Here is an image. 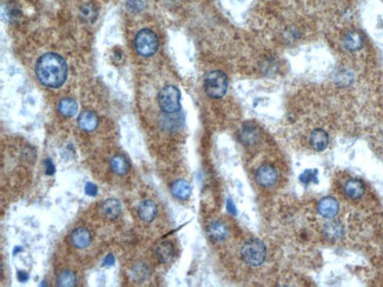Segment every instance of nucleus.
Wrapping results in <instances>:
<instances>
[{
  "mask_svg": "<svg viewBox=\"0 0 383 287\" xmlns=\"http://www.w3.org/2000/svg\"><path fill=\"white\" fill-rule=\"evenodd\" d=\"M310 146L316 152H322L329 145V135L322 128H316L310 133L309 137Z\"/></svg>",
  "mask_w": 383,
  "mask_h": 287,
  "instance_id": "nucleus-10",
  "label": "nucleus"
},
{
  "mask_svg": "<svg viewBox=\"0 0 383 287\" xmlns=\"http://www.w3.org/2000/svg\"><path fill=\"white\" fill-rule=\"evenodd\" d=\"M20 251H23V249H21V247H17V249H14L13 253H14V254H17L18 252H20Z\"/></svg>",
  "mask_w": 383,
  "mask_h": 287,
  "instance_id": "nucleus-32",
  "label": "nucleus"
},
{
  "mask_svg": "<svg viewBox=\"0 0 383 287\" xmlns=\"http://www.w3.org/2000/svg\"><path fill=\"white\" fill-rule=\"evenodd\" d=\"M240 140L245 146L255 145L259 140V132L254 125L245 124L240 132Z\"/></svg>",
  "mask_w": 383,
  "mask_h": 287,
  "instance_id": "nucleus-14",
  "label": "nucleus"
},
{
  "mask_svg": "<svg viewBox=\"0 0 383 287\" xmlns=\"http://www.w3.org/2000/svg\"><path fill=\"white\" fill-rule=\"evenodd\" d=\"M149 275V270L145 265L143 264H137L135 267L132 268V277L135 278V280H144Z\"/></svg>",
  "mask_w": 383,
  "mask_h": 287,
  "instance_id": "nucleus-24",
  "label": "nucleus"
},
{
  "mask_svg": "<svg viewBox=\"0 0 383 287\" xmlns=\"http://www.w3.org/2000/svg\"><path fill=\"white\" fill-rule=\"evenodd\" d=\"M208 234L214 242H222L227 236V227L223 221H212L208 227Z\"/></svg>",
  "mask_w": 383,
  "mask_h": 287,
  "instance_id": "nucleus-16",
  "label": "nucleus"
},
{
  "mask_svg": "<svg viewBox=\"0 0 383 287\" xmlns=\"http://www.w3.org/2000/svg\"><path fill=\"white\" fill-rule=\"evenodd\" d=\"M58 111L65 117H73L78 112V104L71 98H65L58 104Z\"/></svg>",
  "mask_w": 383,
  "mask_h": 287,
  "instance_id": "nucleus-19",
  "label": "nucleus"
},
{
  "mask_svg": "<svg viewBox=\"0 0 383 287\" xmlns=\"http://www.w3.org/2000/svg\"><path fill=\"white\" fill-rule=\"evenodd\" d=\"M158 104L166 114H175L180 110V92L173 85H166L158 93Z\"/></svg>",
  "mask_w": 383,
  "mask_h": 287,
  "instance_id": "nucleus-4",
  "label": "nucleus"
},
{
  "mask_svg": "<svg viewBox=\"0 0 383 287\" xmlns=\"http://www.w3.org/2000/svg\"><path fill=\"white\" fill-rule=\"evenodd\" d=\"M113 264H114L113 254H109V256L104 259V265H106V266H112Z\"/></svg>",
  "mask_w": 383,
  "mask_h": 287,
  "instance_id": "nucleus-30",
  "label": "nucleus"
},
{
  "mask_svg": "<svg viewBox=\"0 0 383 287\" xmlns=\"http://www.w3.org/2000/svg\"><path fill=\"white\" fill-rule=\"evenodd\" d=\"M227 211H229L230 214H236V209H235L234 203L230 199L227 200Z\"/></svg>",
  "mask_w": 383,
  "mask_h": 287,
  "instance_id": "nucleus-31",
  "label": "nucleus"
},
{
  "mask_svg": "<svg viewBox=\"0 0 383 287\" xmlns=\"http://www.w3.org/2000/svg\"><path fill=\"white\" fill-rule=\"evenodd\" d=\"M171 193L175 198L185 200L191 196V185L184 179H178L172 184Z\"/></svg>",
  "mask_w": 383,
  "mask_h": 287,
  "instance_id": "nucleus-17",
  "label": "nucleus"
},
{
  "mask_svg": "<svg viewBox=\"0 0 383 287\" xmlns=\"http://www.w3.org/2000/svg\"><path fill=\"white\" fill-rule=\"evenodd\" d=\"M126 7H128L131 12H139V11L143 10L144 3L143 0H128Z\"/></svg>",
  "mask_w": 383,
  "mask_h": 287,
  "instance_id": "nucleus-25",
  "label": "nucleus"
},
{
  "mask_svg": "<svg viewBox=\"0 0 383 287\" xmlns=\"http://www.w3.org/2000/svg\"><path fill=\"white\" fill-rule=\"evenodd\" d=\"M339 204L332 197H324L317 204V212L326 219H334L338 214Z\"/></svg>",
  "mask_w": 383,
  "mask_h": 287,
  "instance_id": "nucleus-7",
  "label": "nucleus"
},
{
  "mask_svg": "<svg viewBox=\"0 0 383 287\" xmlns=\"http://www.w3.org/2000/svg\"><path fill=\"white\" fill-rule=\"evenodd\" d=\"M97 16H98V12H97V7L93 4H85L81 7V17L86 23H93L97 19Z\"/></svg>",
  "mask_w": 383,
  "mask_h": 287,
  "instance_id": "nucleus-23",
  "label": "nucleus"
},
{
  "mask_svg": "<svg viewBox=\"0 0 383 287\" xmlns=\"http://www.w3.org/2000/svg\"><path fill=\"white\" fill-rule=\"evenodd\" d=\"M343 46H344L346 50H348V51H352V52H355V51H359V50H361L363 47L364 45V39H363V35L360 33L359 31H349L347 32V33L344 34V37H343Z\"/></svg>",
  "mask_w": 383,
  "mask_h": 287,
  "instance_id": "nucleus-11",
  "label": "nucleus"
},
{
  "mask_svg": "<svg viewBox=\"0 0 383 287\" xmlns=\"http://www.w3.org/2000/svg\"><path fill=\"white\" fill-rule=\"evenodd\" d=\"M256 181L259 186L265 188L274 187L278 181V173L276 168L273 167L272 165H262L257 168L255 174Z\"/></svg>",
  "mask_w": 383,
  "mask_h": 287,
  "instance_id": "nucleus-6",
  "label": "nucleus"
},
{
  "mask_svg": "<svg viewBox=\"0 0 383 287\" xmlns=\"http://www.w3.org/2000/svg\"><path fill=\"white\" fill-rule=\"evenodd\" d=\"M85 192L86 195L90 197H96L97 193H98V188H97V186L95 184H92V182H88V184L85 185Z\"/></svg>",
  "mask_w": 383,
  "mask_h": 287,
  "instance_id": "nucleus-27",
  "label": "nucleus"
},
{
  "mask_svg": "<svg viewBox=\"0 0 383 287\" xmlns=\"http://www.w3.org/2000/svg\"><path fill=\"white\" fill-rule=\"evenodd\" d=\"M138 215L143 221L151 222L157 215V205L152 200H143L138 206Z\"/></svg>",
  "mask_w": 383,
  "mask_h": 287,
  "instance_id": "nucleus-15",
  "label": "nucleus"
},
{
  "mask_svg": "<svg viewBox=\"0 0 383 287\" xmlns=\"http://www.w3.org/2000/svg\"><path fill=\"white\" fill-rule=\"evenodd\" d=\"M122 212L121 203L117 199H109L103 204V213L109 219H116Z\"/></svg>",
  "mask_w": 383,
  "mask_h": 287,
  "instance_id": "nucleus-20",
  "label": "nucleus"
},
{
  "mask_svg": "<svg viewBox=\"0 0 383 287\" xmlns=\"http://www.w3.org/2000/svg\"><path fill=\"white\" fill-rule=\"evenodd\" d=\"M322 234L329 243H337L344 235V227L338 221H329L323 225Z\"/></svg>",
  "mask_w": 383,
  "mask_h": 287,
  "instance_id": "nucleus-9",
  "label": "nucleus"
},
{
  "mask_svg": "<svg viewBox=\"0 0 383 287\" xmlns=\"http://www.w3.org/2000/svg\"><path fill=\"white\" fill-rule=\"evenodd\" d=\"M158 37L154 31L149 28H143L137 33L135 38V47L138 55L143 57H151L158 50Z\"/></svg>",
  "mask_w": 383,
  "mask_h": 287,
  "instance_id": "nucleus-5",
  "label": "nucleus"
},
{
  "mask_svg": "<svg viewBox=\"0 0 383 287\" xmlns=\"http://www.w3.org/2000/svg\"><path fill=\"white\" fill-rule=\"evenodd\" d=\"M204 88L209 97L214 99L223 98L227 91V78L222 71H211L205 75Z\"/></svg>",
  "mask_w": 383,
  "mask_h": 287,
  "instance_id": "nucleus-3",
  "label": "nucleus"
},
{
  "mask_svg": "<svg viewBox=\"0 0 383 287\" xmlns=\"http://www.w3.org/2000/svg\"><path fill=\"white\" fill-rule=\"evenodd\" d=\"M45 167H46V174L48 175H52L53 173H55V166H53L52 161L50 159L45 160Z\"/></svg>",
  "mask_w": 383,
  "mask_h": 287,
  "instance_id": "nucleus-28",
  "label": "nucleus"
},
{
  "mask_svg": "<svg viewBox=\"0 0 383 287\" xmlns=\"http://www.w3.org/2000/svg\"><path fill=\"white\" fill-rule=\"evenodd\" d=\"M98 117H97L95 112H91V111H84L78 117L79 127L86 132L95 131L97 126H98Z\"/></svg>",
  "mask_w": 383,
  "mask_h": 287,
  "instance_id": "nucleus-13",
  "label": "nucleus"
},
{
  "mask_svg": "<svg viewBox=\"0 0 383 287\" xmlns=\"http://www.w3.org/2000/svg\"><path fill=\"white\" fill-rule=\"evenodd\" d=\"M75 282H77V278H75L74 273H72L70 271L60 272L57 277V285L60 287L75 286Z\"/></svg>",
  "mask_w": 383,
  "mask_h": 287,
  "instance_id": "nucleus-22",
  "label": "nucleus"
},
{
  "mask_svg": "<svg viewBox=\"0 0 383 287\" xmlns=\"http://www.w3.org/2000/svg\"><path fill=\"white\" fill-rule=\"evenodd\" d=\"M156 254L158 260L162 264H169L173 259V257H175V249H173L172 244L170 242H163L158 245Z\"/></svg>",
  "mask_w": 383,
  "mask_h": 287,
  "instance_id": "nucleus-18",
  "label": "nucleus"
},
{
  "mask_svg": "<svg viewBox=\"0 0 383 287\" xmlns=\"http://www.w3.org/2000/svg\"><path fill=\"white\" fill-rule=\"evenodd\" d=\"M17 278H18V280H19L20 282H25L28 279V274L26 273V272H24V271H19L17 273Z\"/></svg>",
  "mask_w": 383,
  "mask_h": 287,
  "instance_id": "nucleus-29",
  "label": "nucleus"
},
{
  "mask_svg": "<svg viewBox=\"0 0 383 287\" xmlns=\"http://www.w3.org/2000/svg\"><path fill=\"white\" fill-rule=\"evenodd\" d=\"M91 233L89 229L84 227H79L74 229L70 235V242L75 249H85L91 244Z\"/></svg>",
  "mask_w": 383,
  "mask_h": 287,
  "instance_id": "nucleus-12",
  "label": "nucleus"
},
{
  "mask_svg": "<svg viewBox=\"0 0 383 287\" xmlns=\"http://www.w3.org/2000/svg\"><path fill=\"white\" fill-rule=\"evenodd\" d=\"M343 192H344L346 197H348L349 199L357 200L362 198L366 193V185L362 180L360 179H348L343 185Z\"/></svg>",
  "mask_w": 383,
  "mask_h": 287,
  "instance_id": "nucleus-8",
  "label": "nucleus"
},
{
  "mask_svg": "<svg viewBox=\"0 0 383 287\" xmlns=\"http://www.w3.org/2000/svg\"><path fill=\"white\" fill-rule=\"evenodd\" d=\"M111 168L116 174L125 175L129 172V164L124 157L116 156L111 159Z\"/></svg>",
  "mask_w": 383,
  "mask_h": 287,
  "instance_id": "nucleus-21",
  "label": "nucleus"
},
{
  "mask_svg": "<svg viewBox=\"0 0 383 287\" xmlns=\"http://www.w3.org/2000/svg\"><path fill=\"white\" fill-rule=\"evenodd\" d=\"M242 258L249 266H259L266 258V247L259 239H250L244 244L241 251Z\"/></svg>",
  "mask_w": 383,
  "mask_h": 287,
  "instance_id": "nucleus-2",
  "label": "nucleus"
},
{
  "mask_svg": "<svg viewBox=\"0 0 383 287\" xmlns=\"http://www.w3.org/2000/svg\"><path fill=\"white\" fill-rule=\"evenodd\" d=\"M35 73L43 85L46 87L57 88L66 80L67 65L60 56L56 53H46L37 62Z\"/></svg>",
  "mask_w": 383,
  "mask_h": 287,
  "instance_id": "nucleus-1",
  "label": "nucleus"
},
{
  "mask_svg": "<svg viewBox=\"0 0 383 287\" xmlns=\"http://www.w3.org/2000/svg\"><path fill=\"white\" fill-rule=\"evenodd\" d=\"M316 174L317 172L316 171H305L303 172V173L301 174V177H299V180H301L302 182H304V184H309L310 181H313V179H316Z\"/></svg>",
  "mask_w": 383,
  "mask_h": 287,
  "instance_id": "nucleus-26",
  "label": "nucleus"
}]
</instances>
